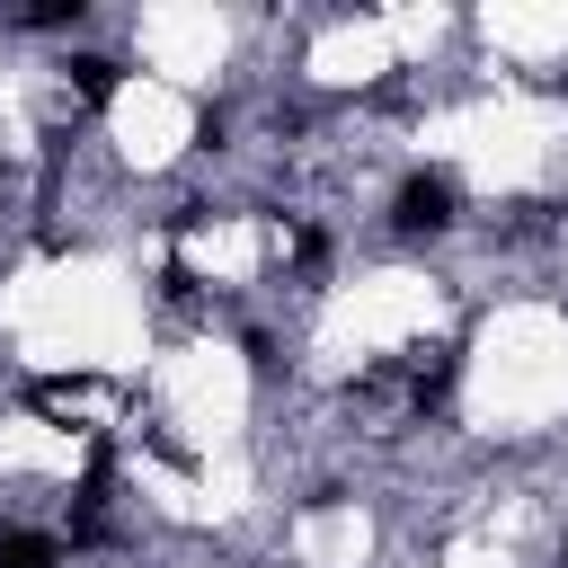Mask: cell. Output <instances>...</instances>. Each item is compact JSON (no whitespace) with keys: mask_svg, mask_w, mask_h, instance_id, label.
I'll return each mask as SVG.
<instances>
[{"mask_svg":"<svg viewBox=\"0 0 568 568\" xmlns=\"http://www.w3.org/2000/svg\"><path fill=\"white\" fill-rule=\"evenodd\" d=\"M453 213H462V195H453V178L444 169H426V178H408L399 186V204H390V222L417 240V231H453Z\"/></svg>","mask_w":568,"mask_h":568,"instance_id":"obj_1","label":"cell"},{"mask_svg":"<svg viewBox=\"0 0 568 568\" xmlns=\"http://www.w3.org/2000/svg\"><path fill=\"white\" fill-rule=\"evenodd\" d=\"M53 559H62L53 532H9V541H0V568H53Z\"/></svg>","mask_w":568,"mask_h":568,"instance_id":"obj_2","label":"cell"}]
</instances>
